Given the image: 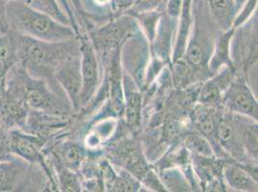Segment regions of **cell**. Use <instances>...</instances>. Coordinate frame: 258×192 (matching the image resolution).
Instances as JSON below:
<instances>
[{
    "label": "cell",
    "instance_id": "e0dca14e",
    "mask_svg": "<svg viewBox=\"0 0 258 192\" xmlns=\"http://www.w3.org/2000/svg\"><path fill=\"white\" fill-rule=\"evenodd\" d=\"M166 191H190L192 186L179 167H164L157 174Z\"/></svg>",
    "mask_w": 258,
    "mask_h": 192
},
{
    "label": "cell",
    "instance_id": "4fadbf2b",
    "mask_svg": "<svg viewBox=\"0 0 258 192\" xmlns=\"http://www.w3.org/2000/svg\"><path fill=\"white\" fill-rule=\"evenodd\" d=\"M122 89L123 108L121 115L130 128H139L142 120L143 97L140 88L126 73L122 77Z\"/></svg>",
    "mask_w": 258,
    "mask_h": 192
},
{
    "label": "cell",
    "instance_id": "2e32d148",
    "mask_svg": "<svg viewBox=\"0 0 258 192\" xmlns=\"http://www.w3.org/2000/svg\"><path fill=\"white\" fill-rule=\"evenodd\" d=\"M209 16L220 31L233 28L237 7L234 0H205Z\"/></svg>",
    "mask_w": 258,
    "mask_h": 192
},
{
    "label": "cell",
    "instance_id": "d4e9b609",
    "mask_svg": "<svg viewBox=\"0 0 258 192\" xmlns=\"http://www.w3.org/2000/svg\"><path fill=\"white\" fill-rule=\"evenodd\" d=\"M163 1H165L163 12L169 18L177 21L182 10L183 0H163Z\"/></svg>",
    "mask_w": 258,
    "mask_h": 192
},
{
    "label": "cell",
    "instance_id": "83f0119b",
    "mask_svg": "<svg viewBox=\"0 0 258 192\" xmlns=\"http://www.w3.org/2000/svg\"><path fill=\"white\" fill-rule=\"evenodd\" d=\"M13 1H20V2H25V3L29 2V0H0V32H7L5 28V23H4V7L8 2H13Z\"/></svg>",
    "mask_w": 258,
    "mask_h": 192
},
{
    "label": "cell",
    "instance_id": "5bb4252c",
    "mask_svg": "<svg viewBox=\"0 0 258 192\" xmlns=\"http://www.w3.org/2000/svg\"><path fill=\"white\" fill-rule=\"evenodd\" d=\"M237 137L247 155V159L257 161V121L232 114Z\"/></svg>",
    "mask_w": 258,
    "mask_h": 192
},
{
    "label": "cell",
    "instance_id": "4316f807",
    "mask_svg": "<svg viewBox=\"0 0 258 192\" xmlns=\"http://www.w3.org/2000/svg\"><path fill=\"white\" fill-rule=\"evenodd\" d=\"M137 0H112L111 7L117 16L128 13L133 6L136 4Z\"/></svg>",
    "mask_w": 258,
    "mask_h": 192
},
{
    "label": "cell",
    "instance_id": "f1b7e54d",
    "mask_svg": "<svg viewBox=\"0 0 258 192\" xmlns=\"http://www.w3.org/2000/svg\"><path fill=\"white\" fill-rule=\"evenodd\" d=\"M73 2V5L75 7L76 11L80 14H84V9H83V4L81 0H71Z\"/></svg>",
    "mask_w": 258,
    "mask_h": 192
},
{
    "label": "cell",
    "instance_id": "4dcf8cb0",
    "mask_svg": "<svg viewBox=\"0 0 258 192\" xmlns=\"http://www.w3.org/2000/svg\"><path fill=\"white\" fill-rule=\"evenodd\" d=\"M235 1V4H236L237 10L239 11L240 8L244 5V3L247 1V0H234ZM238 13V12H237Z\"/></svg>",
    "mask_w": 258,
    "mask_h": 192
},
{
    "label": "cell",
    "instance_id": "9c48e42d",
    "mask_svg": "<svg viewBox=\"0 0 258 192\" xmlns=\"http://www.w3.org/2000/svg\"><path fill=\"white\" fill-rule=\"evenodd\" d=\"M54 80L62 88L72 107L78 110L81 107V72L80 52L71 55L59 64L53 73Z\"/></svg>",
    "mask_w": 258,
    "mask_h": 192
},
{
    "label": "cell",
    "instance_id": "44dd1931",
    "mask_svg": "<svg viewBox=\"0 0 258 192\" xmlns=\"http://www.w3.org/2000/svg\"><path fill=\"white\" fill-rule=\"evenodd\" d=\"M28 4L38 11L51 17L55 21L72 26L70 17L62 8L58 0H29Z\"/></svg>",
    "mask_w": 258,
    "mask_h": 192
},
{
    "label": "cell",
    "instance_id": "52a82bcc",
    "mask_svg": "<svg viewBox=\"0 0 258 192\" xmlns=\"http://www.w3.org/2000/svg\"><path fill=\"white\" fill-rule=\"evenodd\" d=\"M221 106L226 111L257 121L258 102L243 76H236L224 92Z\"/></svg>",
    "mask_w": 258,
    "mask_h": 192
},
{
    "label": "cell",
    "instance_id": "7402d4cb",
    "mask_svg": "<svg viewBox=\"0 0 258 192\" xmlns=\"http://www.w3.org/2000/svg\"><path fill=\"white\" fill-rule=\"evenodd\" d=\"M184 145L185 148L189 151V153L193 155L207 158L216 157L215 152L211 143L208 141V139L197 131L193 133H188L186 135L184 139Z\"/></svg>",
    "mask_w": 258,
    "mask_h": 192
},
{
    "label": "cell",
    "instance_id": "484cf974",
    "mask_svg": "<svg viewBox=\"0 0 258 192\" xmlns=\"http://www.w3.org/2000/svg\"><path fill=\"white\" fill-rule=\"evenodd\" d=\"M162 2L163 0H137L136 4L128 12V14H136L141 12L154 10L161 5Z\"/></svg>",
    "mask_w": 258,
    "mask_h": 192
},
{
    "label": "cell",
    "instance_id": "3957f363",
    "mask_svg": "<svg viewBox=\"0 0 258 192\" xmlns=\"http://www.w3.org/2000/svg\"><path fill=\"white\" fill-rule=\"evenodd\" d=\"M4 23L7 31L45 42L58 43L77 38L72 26L55 21L25 2H8L4 7Z\"/></svg>",
    "mask_w": 258,
    "mask_h": 192
},
{
    "label": "cell",
    "instance_id": "7c38bea8",
    "mask_svg": "<svg viewBox=\"0 0 258 192\" xmlns=\"http://www.w3.org/2000/svg\"><path fill=\"white\" fill-rule=\"evenodd\" d=\"M222 177L229 187L236 191H257V165L250 162L227 160L224 162Z\"/></svg>",
    "mask_w": 258,
    "mask_h": 192
},
{
    "label": "cell",
    "instance_id": "cb8c5ba5",
    "mask_svg": "<svg viewBox=\"0 0 258 192\" xmlns=\"http://www.w3.org/2000/svg\"><path fill=\"white\" fill-rule=\"evenodd\" d=\"M257 9V0H247L240 8L233 22V28H238L247 23L254 15Z\"/></svg>",
    "mask_w": 258,
    "mask_h": 192
},
{
    "label": "cell",
    "instance_id": "d6986e66",
    "mask_svg": "<svg viewBox=\"0 0 258 192\" xmlns=\"http://www.w3.org/2000/svg\"><path fill=\"white\" fill-rule=\"evenodd\" d=\"M52 165L55 168V174L57 176L56 182H58V187L62 191H80L81 185L76 176V172L67 168L58 156L53 153L52 155Z\"/></svg>",
    "mask_w": 258,
    "mask_h": 192
},
{
    "label": "cell",
    "instance_id": "6da1fadb",
    "mask_svg": "<svg viewBox=\"0 0 258 192\" xmlns=\"http://www.w3.org/2000/svg\"><path fill=\"white\" fill-rule=\"evenodd\" d=\"M18 63L35 78L54 82L56 67L71 55L79 53V41L51 43L14 33ZM56 82V81H55Z\"/></svg>",
    "mask_w": 258,
    "mask_h": 192
},
{
    "label": "cell",
    "instance_id": "9a60e30c",
    "mask_svg": "<svg viewBox=\"0 0 258 192\" xmlns=\"http://www.w3.org/2000/svg\"><path fill=\"white\" fill-rule=\"evenodd\" d=\"M235 28L220 31L216 37L211 57L208 62V72L210 76L226 65H234L231 58V40Z\"/></svg>",
    "mask_w": 258,
    "mask_h": 192
},
{
    "label": "cell",
    "instance_id": "30bf717a",
    "mask_svg": "<svg viewBox=\"0 0 258 192\" xmlns=\"http://www.w3.org/2000/svg\"><path fill=\"white\" fill-rule=\"evenodd\" d=\"M31 164L12 154L7 158L0 159V192L20 191L31 187Z\"/></svg>",
    "mask_w": 258,
    "mask_h": 192
},
{
    "label": "cell",
    "instance_id": "7a4b0ae2",
    "mask_svg": "<svg viewBox=\"0 0 258 192\" xmlns=\"http://www.w3.org/2000/svg\"><path fill=\"white\" fill-rule=\"evenodd\" d=\"M55 85H58L55 81L33 77L17 63L6 75L3 87L8 94L21 99L29 111L59 116L66 112L68 104L59 90L55 91Z\"/></svg>",
    "mask_w": 258,
    "mask_h": 192
},
{
    "label": "cell",
    "instance_id": "603a6c76",
    "mask_svg": "<svg viewBox=\"0 0 258 192\" xmlns=\"http://www.w3.org/2000/svg\"><path fill=\"white\" fill-rule=\"evenodd\" d=\"M142 183L130 172L122 169L117 173L109 186L110 191H140Z\"/></svg>",
    "mask_w": 258,
    "mask_h": 192
},
{
    "label": "cell",
    "instance_id": "ac0fdd59",
    "mask_svg": "<svg viewBox=\"0 0 258 192\" xmlns=\"http://www.w3.org/2000/svg\"><path fill=\"white\" fill-rule=\"evenodd\" d=\"M55 154L67 168L74 172L81 168L87 157L85 149L76 142H64Z\"/></svg>",
    "mask_w": 258,
    "mask_h": 192
},
{
    "label": "cell",
    "instance_id": "8992f818",
    "mask_svg": "<svg viewBox=\"0 0 258 192\" xmlns=\"http://www.w3.org/2000/svg\"><path fill=\"white\" fill-rule=\"evenodd\" d=\"M6 142L11 154L31 164L40 166L46 175L50 184H54L56 187L53 173L51 172L42 150L43 139L36 135L25 134L22 130L14 129L10 130Z\"/></svg>",
    "mask_w": 258,
    "mask_h": 192
},
{
    "label": "cell",
    "instance_id": "8fae6325",
    "mask_svg": "<svg viewBox=\"0 0 258 192\" xmlns=\"http://www.w3.org/2000/svg\"><path fill=\"white\" fill-rule=\"evenodd\" d=\"M235 65H226L202 84L197 95V103L210 107H221V101L228 85L236 77Z\"/></svg>",
    "mask_w": 258,
    "mask_h": 192
},
{
    "label": "cell",
    "instance_id": "277c9868",
    "mask_svg": "<svg viewBox=\"0 0 258 192\" xmlns=\"http://www.w3.org/2000/svg\"><path fill=\"white\" fill-rule=\"evenodd\" d=\"M151 44L140 28L131 33L120 45L119 62L124 71L141 89L146 86V76L151 62Z\"/></svg>",
    "mask_w": 258,
    "mask_h": 192
},
{
    "label": "cell",
    "instance_id": "f546056e",
    "mask_svg": "<svg viewBox=\"0 0 258 192\" xmlns=\"http://www.w3.org/2000/svg\"><path fill=\"white\" fill-rule=\"evenodd\" d=\"M112 0H93V2L99 7H105L108 5H111Z\"/></svg>",
    "mask_w": 258,
    "mask_h": 192
},
{
    "label": "cell",
    "instance_id": "5b68a950",
    "mask_svg": "<svg viewBox=\"0 0 258 192\" xmlns=\"http://www.w3.org/2000/svg\"><path fill=\"white\" fill-rule=\"evenodd\" d=\"M138 28L137 21L131 14H122L94 31L91 42L96 51L103 54L105 58L119 49L123 41Z\"/></svg>",
    "mask_w": 258,
    "mask_h": 192
},
{
    "label": "cell",
    "instance_id": "ffe728a7",
    "mask_svg": "<svg viewBox=\"0 0 258 192\" xmlns=\"http://www.w3.org/2000/svg\"><path fill=\"white\" fill-rule=\"evenodd\" d=\"M117 120L115 118H105L97 122L96 127L91 131L86 137V146L89 148H97L102 142L110 139L115 133L117 127Z\"/></svg>",
    "mask_w": 258,
    "mask_h": 192
},
{
    "label": "cell",
    "instance_id": "ba28073f",
    "mask_svg": "<svg viewBox=\"0 0 258 192\" xmlns=\"http://www.w3.org/2000/svg\"><path fill=\"white\" fill-rule=\"evenodd\" d=\"M80 72H81V107H85L96 96L100 84V67L97 52L92 42L80 38Z\"/></svg>",
    "mask_w": 258,
    "mask_h": 192
}]
</instances>
